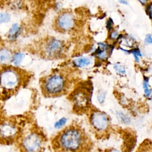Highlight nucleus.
<instances>
[{"label":"nucleus","mask_w":152,"mask_h":152,"mask_svg":"<svg viewBox=\"0 0 152 152\" xmlns=\"http://www.w3.org/2000/svg\"><path fill=\"white\" fill-rule=\"evenodd\" d=\"M52 145L54 152H90L92 142L83 128L72 124L54 137Z\"/></svg>","instance_id":"nucleus-1"},{"label":"nucleus","mask_w":152,"mask_h":152,"mask_svg":"<svg viewBox=\"0 0 152 152\" xmlns=\"http://www.w3.org/2000/svg\"><path fill=\"white\" fill-rule=\"evenodd\" d=\"M23 127L21 122L15 117H0V144L9 145L16 143Z\"/></svg>","instance_id":"nucleus-2"},{"label":"nucleus","mask_w":152,"mask_h":152,"mask_svg":"<svg viewBox=\"0 0 152 152\" xmlns=\"http://www.w3.org/2000/svg\"><path fill=\"white\" fill-rule=\"evenodd\" d=\"M20 70L11 65L0 68V88L5 97L16 91L23 83Z\"/></svg>","instance_id":"nucleus-3"},{"label":"nucleus","mask_w":152,"mask_h":152,"mask_svg":"<svg viewBox=\"0 0 152 152\" xmlns=\"http://www.w3.org/2000/svg\"><path fill=\"white\" fill-rule=\"evenodd\" d=\"M16 143L20 152H41L44 146V138L36 131L24 132L23 129Z\"/></svg>","instance_id":"nucleus-4"},{"label":"nucleus","mask_w":152,"mask_h":152,"mask_svg":"<svg viewBox=\"0 0 152 152\" xmlns=\"http://www.w3.org/2000/svg\"><path fill=\"white\" fill-rule=\"evenodd\" d=\"M68 88L66 78L62 74L55 73L49 75L43 80L42 90L47 97H56L64 94Z\"/></svg>","instance_id":"nucleus-5"},{"label":"nucleus","mask_w":152,"mask_h":152,"mask_svg":"<svg viewBox=\"0 0 152 152\" xmlns=\"http://www.w3.org/2000/svg\"><path fill=\"white\" fill-rule=\"evenodd\" d=\"M89 121L90 126L96 136L102 138L109 135L111 129L110 121L109 116L106 113L98 109L91 110Z\"/></svg>","instance_id":"nucleus-6"},{"label":"nucleus","mask_w":152,"mask_h":152,"mask_svg":"<svg viewBox=\"0 0 152 152\" xmlns=\"http://www.w3.org/2000/svg\"><path fill=\"white\" fill-rule=\"evenodd\" d=\"M71 100L76 113H85L90 107V91L86 87H78L71 93Z\"/></svg>","instance_id":"nucleus-7"},{"label":"nucleus","mask_w":152,"mask_h":152,"mask_svg":"<svg viewBox=\"0 0 152 152\" xmlns=\"http://www.w3.org/2000/svg\"><path fill=\"white\" fill-rule=\"evenodd\" d=\"M57 28L62 31L71 30L75 25V19L74 15L68 11L62 12L56 20Z\"/></svg>","instance_id":"nucleus-8"},{"label":"nucleus","mask_w":152,"mask_h":152,"mask_svg":"<svg viewBox=\"0 0 152 152\" xmlns=\"http://www.w3.org/2000/svg\"><path fill=\"white\" fill-rule=\"evenodd\" d=\"M64 49V44L62 41L56 38H52L47 41L44 46L45 55L50 58L60 56Z\"/></svg>","instance_id":"nucleus-9"},{"label":"nucleus","mask_w":152,"mask_h":152,"mask_svg":"<svg viewBox=\"0 0 152 152\" xmlns=\"http://www.w3.org/2000/svg\"><path fill=\"white\" fill-rule=\"evenodd\" d=\"M23 27L18 23H13L9 27L6 37L10 42H15L20 37L23 33Z\"/></svg>","instance_id":"nucleus-10"},{"label":"nucleus","mask_w":152,"mask_h":152,"mask_svg":"<svg viewBox=\"0 0 152 152\" xmlns=\"http://www.w3.org/2000/svg\"><path fill=\"white\" fill-rule=\"evenodd\" d=\"M13 52L8 47L0 46V67H5L11 65Z\"/></svg>","instance_id":"nucleus-11"},{"label":"nucleus","mask_w":152,"mask_h":152,"mask_svg":"<svg viewBox=\"0 0 152 152\" xmlns=\"http://www.w3.org/2000/svg\"><path fill=\"white\" fill-rule=\"evenodd\" d=\"M99 48L94 51V55L96 56L99 59L106 60L109 56V51L112 50L110 46L105 43H99Z\"/></svg>","instance_id":"nucleus-12"},{"label":"nucleus","mask_w":152,"mask_h":152,"mask_svg":"<svg viewBox=\"0 0 152 152\" xmlns=\"http://www.w3.org/2000/svg\"><path fill=\"white\" fill-rule=\"evenodd\" d=\"M25 56L26 54L23 52L16 51L13 52L11 65L18 68V67L21 65L24 59L25 58Z\"/></svg>","instance_id":"nucleus-13"},{"label":"nucleus","mask_w":152,"mask_h":152,"mask_svg":"<svg viewBox=\"0 0 152 152\" xmlns=\"http://www.w3.org/2000/svg\"><path fill=\"white\" fill-rule=\"evenodd\" d=\"M91 63L89 58L86 57H80L74 60L73 64L78 68H84L88 66Z\"/></svg>","instance_id":"nucleus-14"},{"label":"nucleus","mask_w":152,"mask_h":152,"mask_svg":"<svg viewBox=\"0 0 152 152\" xmlns=\"http://www.w3.org/2000/svg\"><path fill=\"white\" fill-rule=\"evenodd\" d=\"M136 152H152L151 142L150 140H145L138 148Z\"/></svg>","instance_id":"nucleus-15"},{"label":"nucleus","mask_w":152,"mask_h":152,"mask_svg":"<svg viewBox=\"0 0 152 152\" xmlns=\"http://www.w3.org/2000/svg\"><path fill=\"white\" fill-rule=\"evenodd\" d=\"M11 20V15L7 11H0V25L9 23Z\"/></svg>","instance_id":"nucleus-16"},{"label":"nucleus","mask_w":152,"mask_h":152,"mask_svg":"<svg viewBox=\"0 0 152 152\" xmlns=\"http://www.w3.org/2000/svg\"><path fill=\"white\" fill-rule=\"evenodd\" d=\"M113 68L117 72V73L119 75H124L126 74V69L125 66L119 63L115 64L113 65Z\"/></svg>","instance_id":"nucleus-17"},{"label":"nucleus","mask_w":152,"mask_h":152,"mask_svg":"<svg viewBox=\"0 0 152 152\" xmlns=\"http://www.w3.org/2000/svg\"><path fill=\"white\" fill-rule=\"evenodd\" d=\"M130 52L134 56V58L135 61H136V62H137V63L139 62H140V57L142 56V54H141V51L139 49V48H135L132 49Z\"/></svg>","instance_id":"nucleus-18"},{"label":"nucleus","mask_w":152,"mask_h":152,"mask_svg":"<svg viewBox=\"0 0 152 152\" xmlns=\"http://www.w3.org/2000/svg\"><path fill=\"white\" fill-rule=\"evenodd\" d=\"M105 97H106V94L104 91L103 90H99L97 95V99L98 102L100 103H103L105 100Z\"/></svg>","instance_id":"nucleus-19"},{"label":"nucleus","mask_w":152,"mask_h":152,"mask_svg":"<svg viewBox=\"0 0 152 152\" xmlns=\"http://www.w3.org/2000/svg\"><path fill=\"white\" fill-rule=\"evenodd\" d=\"M109 33H110V34H109V38L110 40H115L119 38V33L118 32V31L112 30Z\"/></svg>","instance_id":"nucleus-20"},{"label":"nucleus","mask_w":152,"mask_h":152,"mask_svg":"<svg viewBox=\"0 0 152 152\" xmlns=\"http://www.w3.org/2000/svg\"><path fill=\"white\" fill-rule=\"evenodd\" d=\"M66 122V119L65 118H61L58 122H56L55 123V126L56 128H60L62 127L64 125H65Z\"/></svg>","instance_id":"nucleus-21"},{"label":"nucleus","mask_w":152,"mask_h":152,"mask_svg":"<svg viewBox=\"0 0 152 152\" xmlns=\"http://www.w3.org/2000/svg\"><path fill=\"white\" fill-rule=\"evenodd\" d=\"M142 86H143L144 91L148 90L151 88L150 87V85H149V78L148 77H146V78H144Z\"/></svg>","instance_id":"nucleus-22"},{"label":"nucleus","mask_w":152,"mask_h":152,"mask_svg":"<svg viewBox=\"0 0 152 152\" xmlns=\"http://www.w3.org/2000/svg\"><path fill=\"white\" fill-rule=\"evenodd\" d=\"M113 20L111 18H109L108 20L107 21V23H106V28H107L109 32H110L112 30L113 27Z\"/></svg>","instance_id":"nucleus-23"},{"label":"nucleus","mask_w":152,"mask_h":152,"mask_svg":"<svg viewBox=\"0 0 152 152\" xmlns=\"http://www.w3.org/2000/svg\"><path fill=\"white\" fill-rule=\"evenodd\" d=\"M145 11L147 15L149 16V17L151 18V2H150L149 4H147V5L145 8Z\"/></svg>","instance_id":"nucleus-24"},{"label":"nucleus","mask_w":152,"mask_h":152,"mask_svg":"<svg viewBox=\"0 0 152 152\" xmlns=\"http://www.w3.org/2000/svg\"><path fill=\"white\" fill-rule=\"evenodd\" d=\"M144 42L146 44H148V45H151L152 43V38L150 34H147L145 36Z\"/></svg>","instance_id":"nucleus-25"},{"label":"nucleus","mask_w":152,"mask_h":152,"mask_svg":"<svg viewBox=\"0 0 152 152\" xmlns=\"http://www.w3.org/2000/svg\"><path fill=\"white\" fill-rule=\"evenodd\" d=\"M104 152H121V151H119V150L116 149V148H109V149H107V150H106L104 151Z\"/></svg>","instance_id":"nucleus-26"},{"label":"nucleus","mask_w":152,"mask_h":152,"mask_svg":"<svg viewBox=\"0 0 152 152\" xmlns=\"http://www.w3.org/2000/svg\"><path fill=\"white\" fill-rule=\"evenodd\" d=\"M142 5H146L147 4H148V0H138Z\"/></svg>","instance_id":"nucleus-27"},{"label":"nucleus","mask_w":152,"mask_h":152,"mask_svg":"<svg viewBox=\"0 0 152 152\" xmlns=\"http://www.w3.org/2000/svg\"><path fill=\"white\" fill-rule=\"evenodd\" d=\"M118 1L120 4H124V5H128V2L126 0H118Z\"/></svg>","instance_id":"nucleus-28"}]
</instances>
